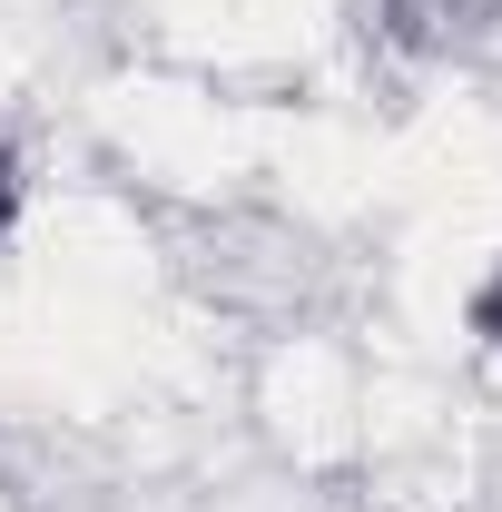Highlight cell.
<instances>
[{
	"instance_id": "1",
	"label": "cell",
	"mask_w": 502,
	"mask_h": 512,
	"mask_svg": "<svg viewBox=\"0 0 502 512\" xmlns=\"http://www.w3.org/2000/svg\"><path fill=\"white\" fill-rule=\"evenodd\" d=\"M493 20H502V0H384V30H394L404 50H424V60L473 50Z\"/></svg>"
},
{
	"instance_id": "2",
	"label": "cell",
	"mask_w": 502,
	"mask_h": 512,
	"mask_svg": "<svg viewBox=\"0 0 502 512\" xmlns=\"http://www.w3.org/2000/svg\"><path fill=\"white\" fill-rule=\"evenodd\" d=\"M463 325H473V345H483V355H502V256L473 276V296H463Z\"/></svg>"
},
{
	"instance_id": "3",
	"label": "cell",
	"mask_w": 502,
	"mask_h": 512,
	"mask_svg": "<svg viewBox=\"0 0 502 512\" xmlns=\"http://www.w3.org/2000/svg\"><path fill=\"white\" fill-rule=\"evenodd\" d=\"M10 217H20V158H10V138H0V237H10Z\"/></svg>"
}]
</instances>
